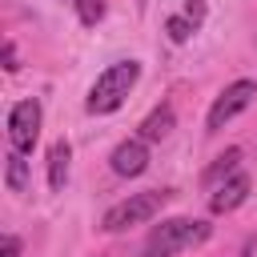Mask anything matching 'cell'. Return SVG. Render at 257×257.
Returning a JSON list of instances; mask_svg holds the SVG:
<instances>
[{
	"mask_svg": "<svg viewBox=\"0 0 257 257\" xmlns=\"http://www.w3.org/2000/svg\"><path fill=\"white\" fill-rule=\"evenodd\" d=\"M213 233L209 221H193V217H169L161 225H153V233L145 237V249L141 257H177L185 249H197L205 245Z\"/></svg>",
	"mask_w": 257,
	"mask_h": 257,
	"instance_id": "6da1fadb",
	"label": "cell"
},
{
	"mask_svg": "<svg viewBox=\"0 0 257 257\" xmlns=\"http://www.w3.org/2000/svg\"><path fill=\"white\" fill-rule=\"evenodd\" d=\"M137 80H141V64H137V60H116V64H108V68L92 80L84 108H88V112H96V116L116 112V108L128 100V92H133V84H137Z\"/></svg>",
	"mask_w": 257,
	"mask_h": 257,
	"instance_id": "7a4b0ae2",
	"label": "cell"
},
{
	"mask_svg": "<svg viewBox=\"0 0 257 257\" xmlns=\"http://www.w3.org/2000/svg\"><path fill=\"white\" fill-rule=\"evenodd\" d=\"M169 201V193H161V189H145V193H128L124 201H116L108 213H104V221H100V229L104 233H120V229H133V225H145V221H153L157 213H161V205Z\"/></svg>",
	"mask_w": 257,
	"mask_h": 257,
	"instance_id": "3957f363",
	"label": "cell"
},
{
	"mask_svg": "<svg viewBox=\"0 0 257 257\" xmlns=\"http://www.w3.org/2000/svg\"><path fill=\"white\" fill-rule=\"evenodd\" d=\"M40 120H44V112H40L36 96L32 100H16L8 108V145L16 153H32L36 141H40Z\"/></svg>",
	"mask_w": 257,
	"mask_h": 257,
	"instance_id": "277c9868",
	"label": "cell"
},
{
	"mask_svg": "<svg viewBox=\"0 0 257 257\" xmlns=\"http://www.w3.org/2000/svg\"><path fill=\"white\" fill-rule=\"evenodd\" d=\"M253 96H257V80H233L217 100H213V108H209V133H217V128H225L233 116H241L249 104H253Z\"/></svg>",
	"mask_w": 257,
	"mask_h": 257,
	"instance_id": "5b68a950",
	"label": "cell"
},
{
	"mask_svg": "<svg viewBox=\"0 0 257 257\" xmlns=\"http://www.w3.org/2000/svg\"><path fill=\"white\" fill-rule=\"evenodd\" d=\"M108 165H112L116 177H141V173L149 169V141H145V137H128V141H120V145L112 149Z\"/></svg>",
	"mask_w": 257,
	"mask_h": 257,
	"instance_id": "8992f818",
	"label": "cell"
},
{
	"mask_svg": "<svg viewBox=\"0 0 257 257\" xmlns=\"http://www.w3.org/2000/svg\"><path fill=\"white\" fill-rule=\"evenodd\" d=\"M245 197H249V173H233V177H225L221 185H213V197H209V209L213 213H233L237 205H245Z\"/></svg>",
	"mask_w": 257,
	"mask_h": 257,
	"instance_id": "52a82bcc",
	"label": "cell"
},
{
	"mask_svg": "<svg viewBox=\"0 0 257 257\" xmlns=\"http://www.w3.org/2000/svg\"><path fill=\"white\" fill-rule=\"evenodd\" d=\"M205 12H209V8H205V0H189L181 12H173V16L165 20L169 40H173V44H185V40H189V36L205 24Z\"/></svg>",
	"mask_w": 257,
	"mask_h": 257,
	"instance_id": "ba28073f",
	"label": "cell"
},
{
	"mask_svg": "<svg viewBox=\"0 0 257 257\" xmlns=\"http://www.w3.org/2000/svg\"><path fill=\"white\" fill-rule=\"evenodd\" d=\"M68 161H72L68 141H56V145L48 149V189H52V193L64 189V181H68Z\"/></svg>",
	"mask_w": 257,
	"mask_h": 257,
	"instance_id": "9c48e42d",
	"label": "cell"
},
{
	"mask_svg": "<svg viewBox=\"0 0 257 257\" xmlns=\"http://www.w3.org/2000/svg\"><path fill=\"white\" fill-rule=\"evenodd\" d=\"M169 133H173V108L161 104V108H153V112L141 120V133H137V137H145V141H165Z\"/></svg>",
	"mask_w": 257,
	"mask_h": 257,
	"instance_id": "30bf717a",
	"label": "cell"
},
{
	"mask_svg": "<svg viewBox=\"0 0 257 257\" xmlns=\"http://www.w3.org/2000/svg\"><path fill=\"white\" fill-rule=\"evenodd\" d=\"M28 153H8L4 157V185H8V193H28V161H24Z\"/></svg>",
	"mask_w": 257,
	"mask_h": 257,
	"instance_id": "8fae6325",
	"label": "cell"
},
{
	"mask_svg": "<svg viewBox=\"0 0 257 257\" xmlns=\"http://www.w3.org/2000/svg\"><path fill=\"white\" fill-rule=\"evenodd\" d=\"M237 161H241V149H229L225 157H217V165L205 173V185L213 189V185H221L225 177H233V173H237Z\"/></svg>",
	"mask_w": 257,
	"mask_h": 257,
	"instance_id": "7c38bea8",
	"label": "cell"
},
{
	"mask_svg": "<svg viewBox=\"0 0 257 257\" xmlns=\"http://www.w3.org/2000/svg\"><path fill=\"white\" fill-rule=\"evenodd\" d=\"M76 4V16H80V24H100L104 20V0H72Z\"/></svg>",
	"mask_w": 257,
	"mask_h": 257,
	"instance_id": "4fadbf2b",
	"label": "cell"
},
{
	"mask_svg": "<svg viewBox=\"0 0 257 257\" xmlns=\"http://www.w3.org/2000/svg\"><path fill=\"white\" fill-rule=\"evenodd\" d=\"M4 257H20V237H4Z\"/></svg>",
	"mask_w": 257,
	"mask_h": 257,
	"instance_id": "5bb4252c",
	"label": "cell"
}]
</instances>
